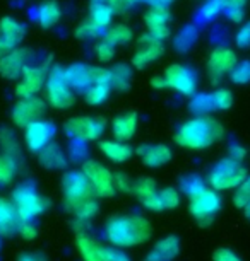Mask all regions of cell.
Masks as SVG:
<instances>
[{
	"instance_id": "obj_1",
	"label": "cell",
	"mask_w": 250,
	"mask_h": 261,
	"mask_svg": "<svg viewBox=\"0 0 250 261\" xmlns=\"http://www.w3.org/2000/svg\"><path fill=\"white\" fill-rule=\"evenodd\" d=\"M224 137V128L211 116H194L176 128L175 142L184 149L202 150Z\"/></svg>"
},
{
	"instance_id": "obj_2",
	"label": "cell",
	"mask_w": 250,
	"mask_h": 261,
	"mask_svg": "<svg viewBox=\"0 0 250 261\" xmlns=\"http://www.w3.org/2000/svg\"><path fill=\"white\" fill-rule=\"evenodd\" d=\"M151 224L142 215H119L110 219L105 225V234L117 248H132L146 243L151 238Z\"/></svg>"
},
{
	"instance_id": "obj_3",
	"label": "cell",
	"mask_w": 250,
	"mask_h": 261,
	"mask_svg": "<svg viewBox=\"0 0 250 261\" xmlns=\"http://www.w3.org/2000/svg\"><path fill=\"white\" fill-rule=\"evenodd\" d=\"M248 176L247 169L242 166L240 161H235L232 157L221 159L213 166L209 171L208 183L213 190L216 191H226V190H237Z\"/></svg>"
},
{
	"instance_id": "obj_4",
	"label": "cell",
	"mask_w": 250,
	"mask_h": 261,
	"mask_svg": "<svg viewBox=\"0 0 250 261\" xmlns=\"http://www.w3.org/2000/svg\"><path fill=\"white\" fill-rule=\"evenodd\" d=\"M62 196L63 203L69 212H74L77 206L96 198L95 191L91 188L89 179L81 169H71L62 178Z\"/></svg>"
},
{
	"instance_id": "obj_5",
	"label": "cell",
	"mask_w": 250,
	"mask_h": 261,
	"mask_svg": "<svg viewBox=\"0 0 250 261\" xmlns=\"http://www.w3.org/2000/svg\"><path fill=\"white\" fill-rule=\"evenodd\" d=\"M45 91H47L48 105L52 108H55V110H67V108L74 106L76 94H74V89L69 86L65 73H63V68L55 67L48 72Z\"/></svg>"
},
{
	"instance_id": "obj_6",
	"label": "cell",
	"mask_w": 250,
	"mask_h": 261,
	"mask_svg": "<svg viewBox=\"0 0 250 261\" xmlns=\"http://www.w3.org/2000/svg\"><path fill=\"white\" fill-rule=\"evenodd\" d=\"M106 121L98 116H74L63 123L65 135L72 142H96L105 134Z\"/></svg>"
},
{
	"instance_id": "obj_7",
	"label": "cell",
	"mask_w": 250,
	"mask_h": 261,
	"mask_svg": "<svg viewBox=\"0 0 250 261\" xmlns=\"http://www.w3.org/2000/svg\"><path fill=\"white\" fill-rule=\"evenodd\" d=\"M11 200L21 220H33L47 210L48 200L36 191L33 185H19L12 191Z\"/></svg>"
},
{
	"instance_id": "obj_8",
	"label": "cell",
	"mask_w": 250,
	"mask_h": 261,
	"mask_svg": "<svg viewBox=\"0 0 250 261\" xmlns=\"http://www.w3.org/2000/svg\"><path fill=\"white\" fill-rule=\"evenodd\" d=\"M223 200L216 190L204 188L189 198V212L200 225H209L221 210Z\"/></svg>"
},
{
	"instance_id": "obj_9",
	"label": "cell",
	"mask_w": 250,
	"mask_h": 261,
	"mask_svg": "<svg viewBox=\"0 0 250 261\" xmlns=\"http://www.w3.org/2000/svg\"><path fill=\"white\" fill-rule=\"evenodd\" d=\"M81 171L89 179L96 198H111V196H115L117 193L115 174L106 166H103L101 162H98L95 159H87L82 162Z\"/></svg>"
},
{
	"instance_id": "obj_10",
	"label": "cell",
	"mask_w": 250,
	"mask_h": 261,
	"mask_svg": "<svg viewBox=\"0 0 250 261\" xmlns=\"http://www.w3.org/2000/svg\"><path fill=\"white\" fill-rule=\"evenodd\" d=\"M47 111V102L40 96L21 97L16 105L12 106L11 118L12 123L19 128H26L29 123L41 120Z\"/></svg>"
},
{
	"instance_id": "obj_11",
	"label": "cell",
	"mask_w": 250,
	"mask_h": 261,
	"mask_svg": "<svg viewBox=\"0 0 250 261\" xmlns=\"http://www.w3.org/2000/svg\"><path fill=\"white\" fill-rule=\"evenodd\" d=\"M165 79L170 89L184 96H192L195 89H197V77H195L194 70L189 67L182 65V63H173L165 70Z\"/></svg>"
},
{
	"instance_id": "obj_12",
	"label": "cell",
	"mask_w": 250,
	"mask_h": 261,
	"mask_svg": "<svg viewBox=\"0 0 250 261\" xmlns=\"http://www.w3.org/2000/svg\"><path fill=\"white\" fill-rule=\"evenodd\" d=\"M238 63L237 53L228 46H216L208 58V72L211 81L218 84Z\"/></svg>"
},
{
	"instance_id": "obj_13",
	"label": "cell",
	"mask_w": 250,
	"mask_h": 261,
	"mask_svg": "<svg viewBox=\"0 0 250 261\" xmlns=\"http://www.w3.org/2000/svg\"><path fill=\"white\" fill-rule=\"evenodd\" d=\"M47 79H48V72L45 67L26 65L16 86V96L19 99H21V97L38 96V92L45 87Z\"/></svg>"
},
{
	"instance_id": "obj_14",
	"label": "cell",
	"mask_w": 250,
	"mask_h": 261,
	"mask_svg": "<svg viewBox=\"0 0 250 261\" xmlns=\"http://www.w3.org/2000/svg\"><path fill=\"white\" fill-rule=\"evenodd\" d=\"M55 137V125L47 120H36L24 128V144L31 152H40Z\"/></svg>"
},
{
	"instance_id": "obj_15",
	"label": "cell",
	"mask_w": 250,
	"mask_h": 261,
	"mask_svg": "<svg viewBox=\"0 0 250 261\" xmlns=\"http://www.w3.org/2000/svg\"><path fill=\"white\" fill-rule=\"evenodd\" d=\"M163 53H165L163 41L156 39L153 34L144 33L139 38V48H137L134 57H132V65L142 70V68H146L151 63H154Z\"/></svg>"
},
{
	"instance_id": "obj_16",
	"label": "cell",
	"mask_w": 250,
	"mask_h": 261,
	"mask_svg": "<svg viewBox=\"0 0 250 261\" xmlns=\"http://www.w3.org/2000/svg\"><path fill=\"white\" fill-rule=\"evenodd\" d=\"M28 51L24 48H14L7 50L0 57V77L7 81H16L21 77L22 70L26 68Z\"/></svg>"
},
{
	"instance_id": "obj_17",
	"label": "cell",
	"mask_w": 250,
	"mask_h": 261,
	"mask_svg": "<svg viewBox=\"0 0 250 261\" xmlns=\"http://www.w3.org/2000/svg\"><path fill=\"white\" fill-rule=\"evenodd\" d=\"M170 11L161 7H149V11L144 14V26L149 34H153L156 39L163 41L170 36Z\"/></svg>"
},
{
	"instance_id": "obj_18",
	"label": "cell",
	"mask_w": 250,
	"mask_h": 261,
	"mask_svg": "<svg viewBox=\"0 0 250 261\" xmlns=\"http://www.w3.org/2000/svg\"><path fill=\"white\" fill-rule=\"evenodd\" d=\"M24 36H26V26L21 21L11 16L0 19V39H2V45L6 50L19 48Z\"/></svg>"
},
{
	"instance_id": "obj_19",
	"label": "cell",
	"mask_w": 250,
	"mask_h": 261,
	"mask_svg": "<svg viewBox=\"0 0 250 261\" xmlns=\"http://www.w3.org/2000/svg\"><path fill=\"white\" fill-rule=\"evenodd\" d=\"M142 164L151 169L161 167L171 161V149L165 144H144L135 150Z\"/></svg>"
},
{
	"instance_id": "obj_20",
	"label": "cell",
	"mask_w": 250,
	"mask_h": 261,
	"mask_svg": "<svg viewBox=\"0 0 250 261\" xmlns=\"http://www.w3.org/2000/svg\"><path fill=\"white\" fill-rule=\"evenodd\" d=\"M19 224H21V217H19L12 200L0 196V236L7 238V236L16 234Z\"/></svg>"
},
{
	"instance_id": "obj_21",
	"label": "cell",
	"mask_w": 250,
	"mask_h": 261,
	"mask_svg": "<svg viewBox=\"0 0 250 261\" xmlns=\"http://www.w3.org/2000/svg\"><path fill=\"white\" fill-rule=\"evenodd\" d=\"M98 149L103 155L106 157L108 161L115 162V164H120V162H127L132 155L135 154L134 147L127 142L122 140H101L98 144Z\"/></svg>"
},
{
	"instance_id": "obj_22",
	"label": "cell",
	"mask_w": 250,
	"mask_h": 261,
	"mask_svg": "<svg viewBox=\"0 0 250 261\" xmlns=\"http://www.w3.org/2000/svg\"><path fill=\"white\" fill-rule=\"evenodd\" d=\"M142 205H144L148 210H153V212L173 210L180 205V193L175 188L158 190L156 195H153L146 201H142Z\"/></svg>"
},
{
	"instance_id": "obj_23",
	"label": "cell",
	"mask_w": 250,
	"mask_h": 261,
	"mask_svg": "<svg viewBox=\"0 0 250 261\" xmlns=\"http://www.w3.org/2000/svg\"><path fill=\"white\" fill-rule=\"evenodd\" d=\"M137 126H139V116L135 113H122L111 121V134L117 140L129 142L137 134Z\"/></svg>"
},
{
	"instance_id": "obj_24",
	"label": "cell",
	"mask_w": 250,
	"mask_h": 261,
	"mask_svg": "<svg viewBox=\"0 0 250 261\" xmlns=\"http://www.w3.org/2000/svg\"><path fill=\"white\" fill-rule=\"evenodd\" d=\"M38 161L45 169L57 171V169H67L69 157L57 144H48L45 149L38 152Z\"/></svg>"
},
{
	"instance_id": "obj_25",
	"label": "cell",
	"mask_w": 250,
	"mask_h": 261,
	"mask_svg": "<svg viewBox=\"0 0 250 261\" xmlns=\"http://www.w3.org/2000/svg\"><path fill=\"white\" fill-rule=\"evenodd\" d=\"M180 253V241L175 236H166L154 244L146 261H171Z\"/></svg>"
},
{
	"instance_id": "obj_26",
	"label": "cell",
	"mask_w": 250,
	"mask_h": 261,
	"mask_svg": "<svg viewBox=\"0 0 250 261\" xmlns=\"http://www.w3.org/2000/svg\"><path fill=\"white\" fill-rule=\"evenodd\" d=\"M65 79L69 86L74 91H86L91 86V67L84 65V63H74V65L63 68Z\"/></svg>"
},
{
	"instance_id": "obj_27",
	"label": "cell",
	"mask_w": 250,
	"mask_h": 261,
	"mask_svg": "<svg viewBox=\"0 0 250 261\" xmlns=\"http://www.w3.org/2000/svg\"><path fill=\"white\" fill-rule=\"evenodd\" d=\"M113 11L108 6L106 0H91L89 6V16L87 19L95 24L98 29H106L108 26H111V19H113Z\"/></svg>"
},
{
	"instance_id": "obj_28",
	"label": "cell",
	"mask_w": 250,
	"mask_h": 261,
	"mask_svg": "<svg viewBox=\"0 0 250 261\" xmlns=\"http://www.w3.org/2000/svg\"><path fill=\"white\" fill-rule=\"evenodd\" d=\"M60 19H62V9L57 2H53V0H47V2L41 4V6H38L36 22L40 28L50 29L53 26H57Z\"/></svg>"
},
{
	"instance_id": "obj_29",
	"label": "cell",
	"mask_w": 250,
	"mask_h": 261,
	"mask_svg": "<svg viewBox=\"0 0 250 261\" xmlns=\"http://www.w3.org/2000/svg\"><path fill=\"white\" fill-rule=\"evenodd\" d=\"M76 246H77V251H79L82 261H103L101 246L98 244L91 236H87L82 229L77 232Z\"/></svg>"
},
{
	"instance_id": "obj_30",
	"label": "cell",
	"mask_w": 250,
	"mask_h": 261,
	"mask_svg": "<svg viewBox=\"0 0 250 261\" xmlns=\"http://www.w3.org/2000/svg\"><path fill=\"white\" fill-rule=\"evenodd\" d=\"M105 39L113 46H122L134 39V31L127 24H111L106 28Z\"/></svg>"
},
{
	"instance_id": "obj_31",
	"label": "cell",
	"mask_w": 250,
	"mask_h": 261,
	"mask_svg": "<svg viewBox=\"0 0 250 261\" xmlns=\"http://www.w3.org/2000/svg\"><path fill=\"white\" fill-rule=\"evenodd\" d=\"M111 73V89L117 91H129L130 87V81H132V68L125 63H119V65L110 68Z\"/></svg>"
},
{
	"instance_id": "obj_32",
	"label": "cell",
	"mask_w": 250,
	"mask_h": 261,
	"mask_svg": "<svg viewBox=\"0 0 250 261\" xmlns=\"http://www.w3.org/2000/svg\"><path fill=\"white\" fill-rule=\"evenodd\" d=\"M0 147H2L4 154L14 157V159H21V144H19L16 134L11 128L4 126L0 128Z\"/></svg>"
},
{
	"instance_id": "obj_33",
	"label": "cell",
	"mask_w": 250,
	"mask_h": 261,
	"mask_svg": "<svg viewBox=\"0 0 250 261\" xmlns=\"http://www.w3.org/2000/svg\"><path fill=\"white\" fill-rule=\"evenodd\" d=\"M111 92L110 84H91L84 91V99L89 106H101Z\"/></svg>"
},
{
	"instance_id": "obj_34",
	"label": "cell",
	"mask_w": 250,
	"mask_h": 261,
	"mask_svg": "<svg viewBox=\"0 0 250 261\" xmlns=\"http://www.w3.org/2000/svg\"><path fill=\"white\" fill-rule=\"evenodd\" d=\"M158 190L160 188H158V185H156V181L153 178H148V176L139 178L137 181H134V185H132V195H135L141 203L148 198H151L153 195H156Z\"/></svg>"
},
{
	"instance_id": "obj_35",
	"label": "cell",
	"mask_w": 250,
	"mask_h": 261,
	"mask_svg": "<svg viewBox=\"0 0 250 261\" xmlns=\"http://www.w3.org/2000/svg\"><path fill=\"white\" fill-rule=\"evenodd\" d=\"M19 169L17 159L7 155V154H0V185H9L11 181L16 178Z\"/></svg>"
},
{
	"instance_id": "obj_36",
	"label": "cell",
	"mask_w": 250,
	"mask_h": 261,
	"mask_svg": "<svg viewBox=\"0 0 250 261\" xmlns=\"http://www.w3.org/2000/svg\"><path fill=\"white\" fill-rule=\"evenodd\" d=\"M189 110L194 113L195 116H209L211 111H214L213 96L211 94H197L192 97L189 105Z\"/></svg>"
},
{
	"instance_id": "obj_37",
	"label": "cell",
	"mask_w": 250,
	"mask_h": 261,
	"mask_svg": "<svg viewBox=\"0 0 250 261\" xmlns=\"http://www.w3.org/2000/svg\"><path fill=\"white\" fill-rule=\"evenodd\" d=\"M221 12H224V6H223L221 0H206L204 6L200 7L197 17L200 22H211V21H214Z\"/></svg>"
},
{
	"instance_id": "obj_38",
	"label": "cell",
	"mask_w": 250,
	"mask_h": 261,
	"mask_svg": "<svg viewBox=\"0 0 250 261\" xmlns=\"http://www.w3.org/2000/svg\"><path fill=\"white\" fill-rule=\"evenodd\" d=\"M195 41H197V29H195L194 26H187V28H184L178 34H176L175 48L178 51H182V53L189 51Z\"/></svg>"
},
{
	"instance_id": "obj_39",
	"label": "cell",
	"mask_w": 250,
	"mask_h": 261,
	"mask_svg": "<svg viewBox=\"0 0 250 261\" xmlns=\"http://www.w3.org/2000/svg\"><path fill=\"white\" fill-rule=\"evenodd\" d=\"M213 105H214V111H224L228 110V108H232L233 105V94L230 89H224V87H221V89H216L213 92Z\"/></svg>"
},
{
	"instance_id": "obj_40",
	"label": "cell",
	"mask_w": 250,
	"mask_h": 261,
	"mask_svg": "<svg viewBox=\"0 0 250 261\" xmlns=\"http://www.w3.org/2000/svg\"><path fill=\"white\" fill-rule=\"evenodd\" d=\"M115 51H117V46H113L111 43L106 41L105 38L101 41H98L95 45V57L100 60L101 63H108L115 58Z\"/></svg>"
},
{
	"instance_id": "obj_41",
	"label": "cell",
	"mask_w": 250,
	"mask_h": 261,
	"mask_svg": "<svg viewBox=\"0 0 250 261\" xmlns=\"http://www.w3.org/2000/svg\"><path fill=\"white\" fill-rule=\"evenodd\" d=\"M233 203L235 206H238V208H245V206L250 205V174L245 178L243 183L235 190Z\"/></svg>"
},
{
	"instance_id": "obj_42",
	"label": "cell",
	"mask_w": 250,
	"mask_h": 261,
	"mask_svg": "<svg viewBox=\"0 0 250 261\" xmlns=\"http://www.w3.org/2000/svg\"><path fill=\"white\" fill-rule=\"evenodd\" d=\"M230 79L233 84H248L250 82V60L238 62L232 72H230Z\"/></svg>"
},
{
	"instance_id": "obj_43",
	"label": "cell",
	"mask_w": 250,
	"mask_h": 261,
	"mask_svg": "<svg viewBox=\"0 0 250 261\" xmlns=\"http://www.w3.org/2000/svg\"><path fill=\"white\" fill-rule=\"evenodd\" d=\"M98 203H96V198H93L89 201H86V203L79 205L77 208L72 212V214L76 215L77 220H81V222H89V220L98 214Z\"/></svg>"
},
{
	"instance_id": "obj_44",
	"label": "cell",
	"mask_w": 250,
	"mask_h": 261,
	"mask_svg": "<svg viewBox=\"0 0 250 261\" xmlns=\"http://www.w3.org/2000/svg\"><path fill=\"white\" fill-rule=\"evenodd\" d=\"M206 188V185H204V181L199 178V176H187V178H184L182 179V191L185 195L189 196H194L195 193H199L200 190H204Z\"/></svg>"
},
{
	"instance_id": "obj_45",
	"label": "cell",
	"mask_w": 250,
	"mask_h": 261,
	"mask_svg": "<svg viewBox=\"0 0 250 261\" xmlns=\"http://www.w3.org/2000/svg\"><path fill=\"white\" fill-rule=\"evenodd\" d=\"M101 256L103 261H130L129 254L122 248H117V246H111V248L101 246Z\"/></svg>"
},
{
	"instance_id": "obj_46",
	"label": "cell",
	"mask_w": 250,
	"mask_h": 261,
	"mask_svg": "<svg viewBox=\"0 0 250 261\" xmlns=\"http://www.w3.org/2000/svg\"><path fill=\"white\" fill-rule=\"evenodd\" d=\"M100 31L101 29H98L89 19H86V21H82L79 26L76 28V36L79 39H93L100 34Z\"/></svg>"
},
{
	"instance_id": "obj_47",
	"label": "cell",
	"mask_w": 250,
	"mask_h": 261,
	"mask_svg": "<svg viewBox=\"0 0 250 261\" xmlns=\"http://www.w3.org/2000/svg\"><path fill=\"white\" fill-rule=\"evenodd\" d=\"M235 45L242 48V50L250 48V22H245L237 31V34H235Z\"/></svg>"
},
{
	"instance_id": "obj_48",
	"label": "cell",
	"mask_w": 250,
	"mask_h": 261,
	"mask_svg": "<svg viewBox=\"0 0 250 261\" xmlns=\"http://www.w3.org/2000/svg\"><path fill=\"white\" fill-rule=\"evenodd\" d=\"M110 81H111L110 68L91 67V84H110Z\"/></svg>"
},
{
	"instance_id": "obj_49",
	"label": "cell",
	"mask_w": 250,
	"mask_h": 261,
	"mask_svg": "<svg viewBox=\"0 0 250 261\" xmlns=\"http://www.w3.org/2000/svg\"><path fill=\"white\" fill-rule=\"evenodd\" d=\"M115 14H127L135 7L137 0H106Z\"/></svg>"
},
{
	"instance_id": "obj_50",
	"label": "cell",
	"mask_w": 250,
	"mask_h": 261,
	"mask_svg": "<svg viewBox=\"0 0 250 261\" xmlns=\"http://www.w3.org/2000/svg\"><path fill=\"white\" fill-rule=\"evenodd\" d=\"M17 234L21 236L22 239L33 241L38 236V229L31 220H21V224H19V227H17Z\"/></svg>"
},
{
	"instance_id": "obj_51",
	"label": "cell",
	"mask_w": 250,
	"mask_h": 261,
	"mask_svg": "<svg viewBox=\"0 0 250 261\" xmlns=\"http://www.w3.org/2000/svg\"><path fill=\"white\" fill-rule=\"evenodd\" d=\"M132 181L125 172H115V186L117 191H122V193H132Z\"/></svg>"
},
{
	"instance_id": "obj_52",
	"label": "cell",
	"mask_w": 250,
	"mask_h": 261,
	"mask_svg": "<svg viewBox=\"0 0 250 261\" xmlns=\"http://www.w3.org/2000/svg\"><path fill=\"white\" fill-rule=\"evenodd\" d=\"M213 261H242V258L237 254V253H233L232 249H228V248H219L214 251V254H213Z\"/></svg>"
},
{
	"instance_id": "obj_53",
	"label": "cell",
	"mask_w": 250,
	"mask_h": 261,
	"mask_svg": "<svg viewBox=\"0 0 250 261\" xmlns=\"http://www.w3.org/2000/svg\"><path fill=\"white\" fill-rule=\"evenodd\" d=\"M245 155H247V149H245L242 144H238V142H233V144H230V147H228V157H232V159L242 162L245 159Z\"/></svg>"
},
{
	"instance_id": "obj_54",
	"label": "cell",
	"mask_w": 250,
	"mask_h": 261,
	"mask_svg": "<svg viewBox=\"0 0 250 261\" xmlns=\"http://www.w3.org/2000/svg\"><path fill=\"white\" fill-rule=\"evenodd\" d=\"M224 16L232 22H242L245 17V9H230V11H224Z\"/></svg>"
},
{
	"instance_id": "obj_55",
	"label": "cell",
	"mask_w": 250,
	"mask_h": 261,
	"mask_svg": "<svg viewBox=\"0 0 250 261\" xmlns=\"http://www.w3.org/2000/svg\"><path fill=\"white\" fill-rule=\"evenodd\" d=\"M149 84H151V87H153V89H156V91H161V89H166V87H168L165 75H154V77H151Z\"/></svg>"
},
{
	"instance_id": "obj_56",
	"label": "cell",
	"mask_w": 250,
	"mask_h": 261,
	"mask_svg": "<svg viewBox=\"0 0 250 261\" xmlns=\"http://www.w3.org/2000/svg\"><path fill=\"white\" fill-rule=\"evenodd\" d=\"M224 11H230V9H245L247 6V0H221Z\"/></svg>"
},
{
	"instance_id": "obj_57",
	"label": "cell",
	"mask_w": 250,
	"mask_h": 261,
	"mask_svg": "<svg viewBox=\"0 0 250 261\" xmlns=\"http://www.w3.org/2000/svg\"><path fill=\"white\" fill-rule=\"evenodd\" d=\"M151 7H161V9H168L171 6L173 0H146Z\"/></svg>"
},
{
	"instance_id": "obj_58",
	"label": "cell",
	"mask_w": 250,
	"mask_h": 261,
	"mask_svg": "<svg viewBox=\"0 0 250 261\" xmlns=\"http://www.w3.org/2000/svg\"><path fill=\"white\" fill-rule=\"evenodd\" d=\"M19 261H43V259L36 254H22L21 258H19Z\"/></svg>"
},
{
	"instance_id": "obj_59",
	"label": "cell",
	"mask_w": 250,
	"mask_h": 261,
	"mask_svg": "<svg viewBox=\"0 0 250 261\" xmlns=\"http://www.w3.org/2000/svg\"><path fill=\"white\" fill-rule=\"evenodd\" d=\"M6 51H7V50H6V48H4V45H2V39H0V57H2Z\"/></svg>"
},
{
	"instance_id": "obj_60",
	"label": "cell",
	"mask_w": 250,
	"mask_h": 261,
	"mask_svg": "<svg viewBox=\"0 0 250 261\" xmlns=\"http://www.w3.org/2000/svg\"><path fill=\"white\" fill-rule=\"evenodd\" d=\"M243 210H245V215H247V219L250 220V205H248V206H245Z\"/></svg>"
},
{
	"instance_id": "obj_61",
	"label": "cell",
	"mask_w": 250,
	"mask_h": 261,
	"mask_svg": "<svg viewBox=\"0 0 250 261\" xmlns=\"http://www.w3.org/2000/svg\"><path fill=\"white\" fill-rule=\"evenodd\" d=\"M137 2H142V0H137Z\"/></svg>"
}]
</instances>
